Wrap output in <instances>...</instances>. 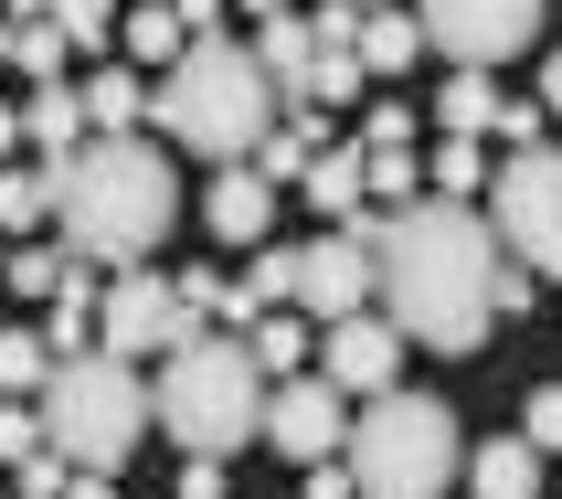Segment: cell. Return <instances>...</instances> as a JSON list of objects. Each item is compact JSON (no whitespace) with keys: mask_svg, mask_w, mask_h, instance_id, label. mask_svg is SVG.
<instances>
[{"mask_svg":"<svg viewBox=\"0 0 562 499\" xmlns=\"http://www.w3.org/2000/svg\"><path fill=\"white\" fill-rule=\"evenodd\" d=\"M488 287H499V234H488V213L446 202V191H414V202H393V213L372 223V298H382V319H393L404 341L446 351V362L488 351V319H499Z\"/></svg>","mask_w":562,"mask_h":499,"instance_id":"6da1fadb","label":"cell"},{"mask_svg":"<svg viewBox=\"0 0 562 499\" xmlns=\"http://www.w3.org/2000/svg\"><path fill=\"white\" fill-rule=\"evenodd\" d=\"M181 213V181H170V149L159 138H86L75 159H54V223L64 245L95 255V266H138V255L170 234Z\"/></svg>","mask_w":562,"mask_h":499,"instance_id":"7a4b0ae2","label":"cell"},{"mask_svg":"<svg viewBox=\"0 0 562 499\" xmlns=\"http://www.w3.org/2000/svg\"><path fill=\"white\" fill-rule=\"evenodd\" d=\"M32 414H43V446H54L64 468L86 478H117L127 457H138V436H149V382L127 373L117 351H54V373H43V393H32Z\"/></svg>","mask_w":562,"mask_h":499,"instance_id":"3957f363","label":"cell"},{"mask_svg":"<svg viewBox=\"0 0 562 499\" xmlns=\"http://www.w3.org/2000/svg\"><path fill=\"white\" fill-rule=\"evenodd\" d=\"M340 457H350V489L361 499H446V478L468 468V425H457V404H436V393L382 382V393H361Z\"/></svg>","mask_w":562,"mask_h":499,"instance_id":"277c9868","label":"cell"},{"mask_svg":"<svg viewBox=\"0 0 562 499\" xmlns=\"http://www.w3.org/2000/svg\"><path fill=\"white\" fill-rule=\"evenodd\" d=\"M266 107H277V86H266L255 43H223V32H191L170 86H149V118L202 159H245L266 138Z\"/></svg>","mask_w":562,"mask_h":499,"instance_id":"5b68a950","label":"cell"},{"mask_svg":"<svg viewBox=\"0 0 562 499\" xmlns=\"http://www.w3.org/2000/svg\"><path fill=\"white\" fill-rule=\"evenodd\" d=\"M149 414L181 436V457H234V446L266 436V373H255L245 341H181L170 351V373H159Z\"/></svg>","mask_w":562,"mask_h":499,"instance_id":"8992f818","label":"cell"},{"mask_svg":"<svg viewBox=\"0 0 562 499\" xmlns=\"http://www.w3.org/2000/svg\"><path fill=\"white\" fill-rule=\"evenodd\" d=\"M488 234L531 277H562V149H509V170L488 181Z\"/></svg>","mask_w":562,"mask_h":499,"instance_id":"52a82bcc","label":"cell"},{"mask_svg":"<svg viewBox=\"0 0 562 499\" xmlns=\"http://www.w3.org/2000/svg\"><path fill=\"white\" fill-rule=\"evenodd\" d=\"M106 351H117V362H138V351H159V362H170V351L181 341H202V309H191L181 298V277H149V266H127L117 287H106Z\"/></svg>","mask_w":562,"mask_h":499,"instance_id":"ba28073f","label":"cell"},{"mask_svg":"<svg viewBox=\"0 0 562 499\" xmlns=\"http://www.w3.org/2000/svg\"><path fill=\"white\" fill-rule=\"evenodd\" d=\"M414 22H425V43H436L446 64H477V75H488V64H509L541 32V0H425Z\"/></svg>","mask_w":562,"mask_h":499,"instance_id":"9c48e42d","label":"cell"},{"mask_svg":"<svg viewBox=\"0 0 562 499\" xmlns=\"http://www.w3.org/2000/svg\"><path fill=\"white\" fill-rule=\"evenodd\" d=\"M340 436H350V393L329 373L266 393V446H277V457H340Z\"/></svg>","mask_w":562,"mask_h":499,"instance_id":"30bf717a","label":"cell"},{"mask_svg":"<svg viewBox=\"0 0 562 499\" xmlns=\"http://www.w3.org/2000/svg\"><path fill=\"white\" fill-rule=\"evenodd\" d=\"M404 330H393V319H372V309H350V319H329V330H318V373L340 382V393H382V382L404 373Z\"/></svg>","mask_w":562,"mask_h":499,"instance_id":"8fae6325","label":"cell"},{"mask_svg":"<svg viewBox=\"0 0 562 499\" xmlns=\"http://www.w3.org/2000/svg\"><path fill=\"white\" fill-rule=\"evenodd\" d=\"M361 298H372V245H361L350 223L318 234V245H297V309L308 319H350Z\"/></svg>","mask_w":562,"mask_h":499,"instance_id":"7c38bea8","label":"cell"},{"mask_svg":"<svg viewBox=\"0 0 562 499\" xmlns=\"http://www.w3.org/2000/svg\"><path fill=\"white\" fill-rule=\"evenodd\" d=\"M213 234L223 245H266V223H277V181L266 170H245V159H223V181H213Z\"/></svg>","mask_w":562,"mask_h":499,"instance_id":"4fadbf2b","label":"cell"},{"mask_svg":"<svg viewBox=\"0 0 562 499\" xmlns=\"http://www.w3.org/2000/svg\"><path fill=\"white\" fill-rule=\"evenodd\" d=\"M255 64H266L277 107H308V75H318V32L297 22V11H266V43H255Z\"/></svg>","mask_w":562,"mask_h":499,"instance_id":"5bb4252c","label":"cell"},{"mask_svg":"<svg viewBox=\"0 0 562 499\" xmlns=\"http://www.w3.org/2000/svg\"><path fill=\"white\" fill-rule=\"evenodd\" d=\"M468 478H477V499H541V446L531 436H488L468 457Z\"/></svg>","mask_w":562,"mask_h":499,"instance_id":"9a60e30c","label":"cell"},{"mask_svg":"<svg viewBox=\"0 0 562 499\" xmlns=\"http://www.w3.org/2000/svg\"><path fill=\"white\" fill-rule=\"evenodd\" d=\"M22 138H32L43 159H75V149L95 138V127H86V96H75V86H43V96L22 107Z\"/></svg>","mask_w":562,"mask_h":499,"instance_id":"2e32d148","label":"cell"},{"mask_svg":"<svg viewBox=\"0 0 562 499\" xmlns=\"http://www.w3.org/2000/svg\"><path fill=\"white\" fill-rule=\"evenodd\" d=\"M350 54H361V75H404V64L425 54V22H414V11H372V0H361V43H350Z\"/></svg>","mask_w":562,"mask_h":499,"instance_id":"e0dca14e","label":"cell"},{"mask_svg":"<svg viewBox=\"0 0 562 499\" xmlns=\"http://www.w3.org/2000/svg\"><path fill=\"white\" fill-rule=\"evenodd\" d=\"M117 32H127V54H138V64H181V43H191L181 0H138V11H117Z\"/></svg>","mask_w":562,"mask_h":499,"instance_id":"ac0fdd59","label":"cell"},{"mask_svg":"<svg viewBox=\"0 0 562 499\" xmlns=\"http://www.w3.org/2000/svg\"><path fill=\"white\" fill-rule=\"evenodd\" d=\"M138 118H149V86H138L127 64H106V75L86 86V127H95V138H127Z\"/></svg>","mask_w":562,"mask_h":499,"instance_id":"d6986e66","label":"cell"},{"mask_svg":"<svg viewBox=\"0 0 562 499\" xmlns=\"http://www.w3.org/2000/svg\"><path fill=\"white\" fill-rule=\"evenodd\" d=\"M223 298H234V309H245V319L286 309V298H297V245H266V255H255V266H245V277L223 287Z\"/></svg>","mask_w":562,"mask_h":499,"instance_id":"ffe728a7","label":"cell"},{"mask_svg":"<svg viewBox=\"0 0 562 499\" xmlns=\"http://www.w3.org/2000/svg\"><path fill=\"white\" fill-rule=\"evenodd\" d=\"M297 181H308V202H318L329 223H350V213H361V149H318Z\"/></svg>","mask_w":562,"mask_h":499,"instance_id":"44dd1931","label":"cell"},{"mask_svg":"<svg viewBox=\"0 0 562 499\" xmlns=\"http://www.w3.org/2000/svg\"><path fill=\"white\" fill-rule=\"evenodd\" d=\"M43 373H54V341L11 319V330H0V404H22V393H43Z\"/></svg>","mask_w":562,"mask_h":499,"instance_id":"7402d4cb","label":"cell"},{"mask_svg":"<svg viewBox=\"0 0 562 499\" xmlns=\"http://www.w3.org/2000/svg\"><path fill=\"white\" fill-rule=\"evenodd\" d=\"M436 118L457 127V138H477V127H499V86H488L477 64H457V86H436Z\"/></svg>","mask_w":562,"mask_h":499,"instance_id":"603a6c76","label":"cell"},{"mask_svg":"<svg viewBox=\"0 0 562 499\" xmlns=\"http://www.w3.org/2000/svg\"><path fill=\"white\" fill-rule=\"evenodd\" d=\"M255 149H266V159H255L266 181H297V170L318 159V107H286V127H277V138H255Z\"/></svg>","mask_w":562,"mask_h":499,"instance_id":"cb8c5ba5","label":"cell"},{"mask_svg":"<svg viewBox=\"0 0 562 499\" xmlns=\"http://www.w3.org/2000/svg\"><path fill=\"white\" fill-rule=\"evenodd\" d=\"M75 54V43H64V22L54 11H32V22H11V75H32V86H54V64Z\"/></svg>","mask_w":562,"mask_h":499,"instance_id":"d4e9b609","label":"cell"},{"mask_svg":"<svg viewBox=\"0 0 562 499\" xmlns=\"http://www.w3.org/2000/svg\"><path fill=\"white\" fill-rule=\"evenodd\" d=\"M414 191H425L414 149H361V202H382V213H393V202H414Z\"/></svg>","mask_w":562,"mask_h":499,"instance_id":"484cf974","label":"cell"},{"mask_svg":"<svg viewBox=\"0 0 562 499\" xmlns=\"http://www.w3.org/2000/svg\"><path fill=\"white\" fill-rule=\"evenodd\" d=\"M54 213V159L43 170H0V234H22V223Z\"/></svg>","mask_w":562,"mask_h":499,"instance_id":"4316f807","label":"cell"},{"mask_svg":"<svg viewBox=\"0 0 562 499\" xmlns=\"http://www.w3.org/2000/svg\"><path fill=\"white\" fill-rule=\"evenodd\" d=\"M245 351H255V373H297V362H308L318 341H308V330H297V319H266V330H255Z\"/></svg>","mask_w":562,"mask_h":499,"instance_id":"83f0119b","label":"cell"},{"mask_svg":"<svg viewBox=\"0 0 562 499\" xmlns=\"http://www.w3.org/2000/svg\"><path fill=\"white\" fill-rule=\"evenodd\" d=\"M425 181H436L446 202H468V191L488 181V170H477V138H457V127H446V149H436V170H425Z\"/></svg>","mask_w":562,"mask_h":499,"instance_id":"f1b7e54d","label":"cell"},{"mask_svg":"<svg viewBox=\"0 0 562 499\" xmlns=\"http://www.w3.org/2000/svg\"><path fill=\"white\" fill-rule=\"evenodd\" d=\"M0 277H11V298H54L64 255H54V245H11V266H0Z\"/></svg>","mask_w":562,"mask_h":499,"instance_id":"f546056e","label":"cell"},{"mask_svg":"<svg viewBox=\"0 0 562 499\" xmlns=\"http://www.w3.org/2000/svg\"><path fill=\"white\" fill-rule=\"evenodd\" d=\"M64 478H75V468H64L54 446H32V457H11V489H22V499H64Z\"/></svg>","mask_w":562,"mask_h":499,"instance_id":"4dcf8cb0","label":"cell"},{"mask_svg":"<svg viewBox=\"0 0 562 499\" xmlns=\"http://www.w3.org/2000/svg\"><path fill=\"white\" fill-rule=\"evenodd\" d=\"M64 22V43H106V22H117V0H43Z\"/></svg>","mask_w":562,"mask_h":499,"instance_id":"1f68e13d","label":"cell"},{"mask_svg":"<svg viewBox=\"0 0 562 499\" xmlns=\"http://www.w3.org/2000/svg\"><path fill=\"white\" fill-rule=\"evenodd\" d=\"M329 96H361V54H318V75H308V107H329Z\"/></svg>","mask_w":562,"mask_h":499,"instance_id":"d6a6232c","label":"cell"},{"mask_svg":"<svg viewBox=\"0 0 562 499\" xmlns=\"http://www.w3.org/2000/svg\"><path fill=\"white\" fill-rule=\"evenodd\" d=\"M520 436H531L541 457H562V382H552V393H531V414H520Z\"/></svg>","mask_w":562,"mask_h":499,"instance_id":"836d02e7","label":"cell"},{"mask_svg":"<svg viewBox=\"0 0 562 499\" xmlns=\"http://www.w3.org/2000/svg\"><path fill=\"white\" fill-rule=\"evenodd\" d=\"M32 446H43V414H32V404H0V468L32 457Z\"/></svg>","mask_w":562,"mask_h":499,"instance_id":"e575fe53","label":"cell"},{"mask_svg":"<svg viewBox=\"0 0 562 499\" xmlns=\"http://www.w3.org/2000/svg\"><path fill=\"white\" fill-rule=\"evenodd\" d=\"M318 54H350V43H361V0H340V11H318Z\"/></svg>","mask_w":562,"mask_h":499,"instance_id":"d590c367","label":"cell"},{"mask_svg":"<svg viewBox=\"0 0 562 499\" xmlns=\"http://www.w3.org/2000/svg\"><path fill=\"white\" fill-rule=\"evenodd\" d=\"M499 138H509V149H531V138H541V96H499Z\"/></svg>","mask_w":562,"mask_h":499,"instance_id":"8d00e7d4","label":"cell"},{"mask_svg":"<svg viewBox=\"0 0 562 499\" xmlns=\"http://www.w3.org/2000/svg\"><path fill=\"white\" fill-rule=\"evenodd\" d=\"M361 149H414V118H404V107H372V127H361Z\"/></svg>","mask_w":562,"mask_h":499,"instance_id":"74e56055","label":"cell"},{"mask_svg":"<svg viewBox=\"0 0 562 499\" xmlns=\"http://www.w3.org/2000/svg\"><path fill=\"white\" fill-rule=\"evenodd\" d=\"M181 499H223V457H181Z\"/></svg>","mask_w":562,"mask_h":499,"instance_id":"f35d334b","label":"cell"},{"mask_svg":"<svg viewBox=\"0 0 562 499\" xmlns=\"http://www.w3.org/2000/svg\"><path fill=\"white\" fill-rule=\"evenodd\" d=\"M308 499H350V457H308Z\"/></svg>","mask_w":562,"mask_h":499,"instance_id":"ab89813d","label":"cell"},{"mask_svg":"<svg viewBox=\"0 0 562 499\" xmlns=\"http://www.w3.org/2000/svg\"><path fill=\"white\" fill-rule=\"evenodd\" d=\"M181 22L191 32H223V0H181Z\"/></svg>","mask_w":562,"mask_h":499,"instance_id":"60d3db41","label":"cell"},{"mask_svg":"<svg viewBox=\"0 0 562 499\" xmlns=\"http://www.w3.org/2000/svg\"><path fill=\"white\" fill-rule=\"evenodd\" d=\"M64 499H117V478H86V468H75V478H64Z\"/></svg>","mask_w":562,"mask_h":499,"instance_id":"b9f144b4","label":"cell"},{"mask_svg":"<svg viewBox=\"0 0 562 499\" xmlns=\"http://www.w3.org/2000/svg\"><path fill=\"white\" fill-rule=\"evenodd\" d=\"M541 107H552V118H562V54L541 64Z\"/></svg>","mask_w":562,"mask_h":499,"instance_id":"7bdbcfd3","label":"cell"},{"mask_svg":"<svg viewBox=\"0 0 562 499\" xmlns=\"http://www.w3.org/2000/svg\"><path fill=\"white\" fill-rule=\"evenodd\" d=\"M11 138H22V118H11V107H0V159H11Z\"/></svg>","mask_w":562,"mask_h":499,"instance_id":"ee69618b","label":"cell"},{"mask_svg":"<svg viewBox=\"0 0 562 499\" xmlns=\"http://www.w3.org/2000/svg\"><path fill=\"white\" fill-rule=\"evenodd\" d=\"M0 64H11V11H0Z\"/></svg>","mask_w":562,"mask_h":499,"instance_id":"f6af8a7d","label":"cell"},{"mask_svg":"<svg viewBox=\"0 0 562 499\" xmlns=\"http://www.w3.org/2000/svg\"><path fill=\"white\" fill-rule=\"evenodd\" d=\"M234 11H286V0H234Z\"/></svg>","mask_w":562,"mask_h":499,"instance_id":"bcb514c9","label":"cell"},{"mask_svg":"<svg viewBox=\"0 0 562 499\" xmlns=\"http://www.w3.org/2000/svg\"><path fill=\"white\" fill-rule=\"evenodd\" d=\"M11 499H22V489H11Z\"/></svg>","mask_w":562,"mask_h":499,"instance_id":"7dc6e473","label":"cell"}]
</instances>
